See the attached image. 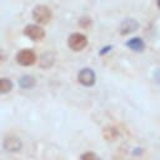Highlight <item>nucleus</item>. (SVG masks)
Segmentation results:
<instances>
[{
    "label": "nucleus",
    "instance_id": "7ed1b4c3",
    "mask_svg": "<svg viewBox=\"0 0 160 160\" xmlns=\"http://www.w3.org/2000/svg\"><path fill=\"white\" fill-rule=\"evenodd\" d=\"M16 61L21 66H30L36 61V55L31 49H22L16 54Z\"/></svg>",
    "mask_w": 160,
    "mask_h": 160
},
{
    "label": "nucleus",
    "instance_id": "9b49d317",
    "mask_svg": "<svg viewBox=\"0 0 160 160\" xmlns=\"http://www.w3.org/2000/svg\"><path fill=\"white\" fill-rule=\"evenodd\" d=\"M102 135H104V138H105L108 141H114V140L119 136V132H118V130H116L115 128H112V126H106V128L104 129V131H102Z\"/></svg>",
    "mask_w": 160,
    "mask_h": 160
},
{
    "label": "nucleus",
    "instance_id": "f257e3e1",
    "mask_svg": "<svg viewBox=\"0 0 160 160\" xmlns=\"http://www.w3.org/2000/svg\"><path fill=\"white\" fill-rule=\"evenodd\" d=\"M51 16H52V12L46 5H36L32 9V19L38 24H41V25L48 24L51 20Z\"/></svg>",
    "mask_w": 160,
    "mask_h": 160
},
{
    "label": "nucleus",
    "instance_id": "ddd939ff",
    "mask_svg": "<svg viewBox=\"0 0 160 160\" xmlns=\"http://www.w3.org/2000/svg\"><path fill=\"white\" fill-rule=\"evenodd\" d=\"M80 160H100V159H99V156L96 154H94L91 151H88V152H85V154L81 155Z\"/></svg>",
    "mask_w": 160,
    "mask_h": 160
},
{
    "label": "nucleus",
    "instance_id": "9d476101",
    "mask_svg": "<svg viewBox=\"0 0 160 160\" xmlns=\"http://www.w3.org/2000/svg\"><path fill=\"white\" fill-rule=\"evenodd\" d=\"M126 45H128V48H130V49L134 50V51H142L144 48H145L144 41H142L140 38H132V39H130V40L126 42Z\"/></svg>",
    "mask_w": 160,
    "mask_h": 160
},
{
    "label": "nucleus",
    "instance_id": "0eeeda50",
    "mask_svg": "<svg viewBox=\"0 0 160 160\" xmlns=\"http://www.w3.org/2000/svg\"><path fill=\"white\" fill-rule=\"evenodd\" d=\"M139 29V22L135 19H125L120 25V34L128 35Z\"/></svg>",
    "mask_w": 160,
    "mask_h": 160
},
{
    "label": "nucleus",
    "instance_id": "423d86ee",
    "mask_svg": "<svg viewBox=\"0 0 160 160\" xmlns=\"http://www.w3.org/2000/svg\"><path fill=\"white\" fill-rule=\"evenodd\" d=\"M78 80L81 85L84 86H92L95 84V72L89 69V68H85V69H81L78 74Z\"/></svg>",
    "mask_w": 160,
    "mask_h": 160
},
{
    "label": "nucleus",
    "instance_id": "6e6552de",
    "mask_svg": "<svg viewBox=\"0 0 160 160\" xmlns=\"http://www.w3.org/2000/svg\"><path fill=\"white\" fill-rule=\"evenodd\" d=\"M54 61H55V55L51 51H46L40 58V66L44 69H48V68L52 66Z\"/></svg>",
    "mask_w": 160,
    "mask_h": 160
},
{
    "label": "nucleus",
    "instance_id": "20e7f679",
    "mask_svg": "<svg viewBox=\"0 0 160 160\" xmlns=\"http://www.w3.org/2000/svg\"><path fill=\"white\" fill-rule=\"evenodd\" d=\"M2 148L9 152H18L22 148V142L16 135H8L2 140Z\"/></svg>",
    "mask_w": 160,
    "mask_h": 160
},
{
    "label": "nucleus",
    "instance_id": "f03ea898",
    "mask_svg": "<svg viewBox=\"0 0 160 160\" xmlns=\"http://www.w3.org/2000/svg\"><path fill=\"white\" fill-rule=\"evenodd\" d=\"M68 45L71 50L74 51H81L82 49L86 48L88 45V39L84 34H80V32H74L69 36L68 39Z\"/></svg>",
    "mask_w": 160,
    "mask_h": 160
},
{
    "label": "nucleus",
    "instance_id": "f8f14e48",
    "mask_svg": "<svg viewBox=\"0 0 160 160\" xmlns=\"http://www.w3.org/2000/svg\"><path fill=\"white\" fill-rule=\"evenodd\" d=\"M12 89V81L8 78L0 79V94H8Z\"/></svg>",
    "mask_w": 160,
    "mask_h": 160
},
{
    "label": "nucleus",
    "instance_id": "2eb2a0df",
    "mask_svg": "<svg viewBox=\"0 0 160 160\" xmlns=\"http://www.w3.org/2000/svg\"><path fill=\"white\" fill-rule=\"evenodd\" d=\"M109 50H111V46H110V45H109V46H106V48H104V49H101V50H100V55L106 54Z\"/></svg>",
    "mask_w": 160,
    "mask_h": 160
},
{
    "label": "nucleus",
    "instance_id": "39448f33",
    "mask_svg": "<svg viewBox=\"0 0 160 160\" xmlns=\"http://www.w3.org/2000/svg\"><path fill=\"white\" fill-rule=\"evenodd\" d=\"M24 34H25L29 39H31V40H34V41H40V40H42V39L45 38V30H44L41 26L34 25V24L26 25L25 29H24Z\"/></svg>",
    "mask_w": 160,
    "mask_h": 160
},
{
    "label": "nucleus",
    "instance_id": "4468645a",
    "mask_svg": "<svg viewBox=\"0 0 160 160\" xmlns=\"http://www.w3.org/2000/svg\"><path fill=\"white\" fill-rule=\"evenodd\" d=\"M90 22H91V20H90L89 18H86V16H84V18L79 21V24H80L82 28H88V26L90 25Z\"/></svg>",
    "mask_w": 160,
    "mask_h": 160
},
{
    "label": "nucleus",
    "instance_id": "dca6fc26",
    "mask_svg": "<svg viewBox=\"0 0 160 160\" xmlns=\"http://www.w3.org/2000/svg\"><path fill=\"white\" fill-rule=\"evenodd\" d=\"M158 6L160 8V0H158Z\"/></svg>",
    "mask_w": 160,
    "mask_h": 160
},
{
    "label": "nucleus",
    "instance_id": "1a4fd4ad",
    "mask_svg": "<svg viewBox=\"0 0 160 160\" xmlns=\"http://www.w3.org/2000/svg\"><path fill=\"white\" fill-rule=\"evenodd\" d=\"M35 84H36V80L31 75H24L19 79V85L22 89H32L35 86Z\"/></svg>",
    "mask_w": 160,
    "mask_h": 160
}]
</instances>
